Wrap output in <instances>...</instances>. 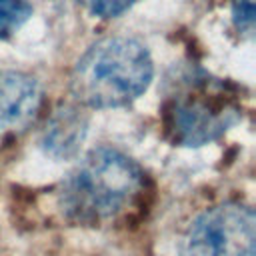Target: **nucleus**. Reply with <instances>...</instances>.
<instances>
[{"instance_id": "1", "label": "nucleus", "mask_w": 256, "mask_h": 256, "mask_svg": "<svg viewBox=\"0 0 256 256\" xmlns=\"http://www.w3.org/2000/svg\"><path fill=\"white\" fill-rule=\"evenodd\" d=\"M146 192L142 166L116 148H96L64 178L58 204L62 214L82 226H102L134 208Z\"/></svg>"}, {"instance_id": "2", "label": "nucleus", "mask_w": 256, "mask_h": 256, "mask_svg": "<svg viewBox=\"0 0 256 256\" xmlns=\"http://www.w3.org/2000/svg\"><path fill=\"white\" fill-rule=\"evenodd\" d=\"M154 78V62L136 38L108 36L94 42L74 64L70 90L88 108H120L140 98Z\"/></svg>"}, {"instance_id": "3", "label": "nucleus", "mask_w": 256, "mask_h": 256, "mask_svg": "<svg viewBox=\"0 0 256 256\" xmlns=\"http://www.w3.org/2000/svg\"><path fill=\"white\" fill-rule=\"evenodd\" d=\"M240 116L242 104L234 86L202 70L178 76L162 104L164 130L180 146H204L218 140Z\"/></svg>"}, {"instance_id": "4", "label": "nucleus", "mask_w": 256, "mask_h": 256, "mask_svg": "<svg viewBox=\"0 0 256 256\" xmlns=\"http://www.w3.org/2000/svg\"><path fill=\"white\" fill-rule=\"evenodd\" d=\"M180 256H256V216L240 202L198 214L180 242Z\"/></svg>"}, {"instance_id": "5", "label": "nucleus", "mask_w": 256, "mask_h": 256, "mask_svg": "<svg viewBox=\"0 0 256 256\" xmlns=\"http://www.w3.org/2000/svg\"><path fill=\"white\" fill-rule=\"evenodd\" d=\"M42 88L38 80L24 72L0 74V134L24 130L38 114Z\"/></svg>"}, {"instance_id": "6", "label": "nucleus", "mask_w": 256, "mask_h": 256, "mask_svg": "<svg viewBox=\"0 0 256 256\" xmlns=\"http://www.w3.org/2000/svg\"><path fill=\"white\" fill-rule=\"evenodd\" d=\"M86 130L88 118L84 112H80L76 106L62 104L50 114L46 122L42 132V148L54 158H72L80 150Z\"/></svg>"}, {"instance_id": "7", "label": "nucleus", "mask_w": 256, "mask_h": 256, "mask_svg": "<svg viewBox=\"0 0 256 256\" xmlns=\"http://www.w3.org/2000/svg\"><path fill=\"white\" fill-rule=\"evenodd\" d=\"M32 6L26 0H0V40L10 38L28 18Z\"/></svg>"}, {"instance_id": "8", "label": "nucleus", "mask_w": 256, "mask_h": 256, "mask_svg": "<svg viewBox=\"0 0 256 256\" xmlns=\"http://www.w3.org/2000/svg\"><path fill=\"white\" fill-rule=\"evenodd\" d=\"M84 10L98 18H114L134 6L138 0H76Z\"/></svg>"}, {"instance_id": "9", "label": "nucleus", "mask_w": 256, "mask_h": 256, "mask_svg": "<svg viewBox=\"0 0 256 256\" xmlns=\"http://www.w3.org/2000/svg\"><path fill=\"white\" fill-rule=\"evenodd\" d=\"M232 22L238 32L250 36L254 30V0H232Z\"/></svg>"}]
</instances>
